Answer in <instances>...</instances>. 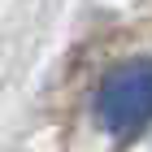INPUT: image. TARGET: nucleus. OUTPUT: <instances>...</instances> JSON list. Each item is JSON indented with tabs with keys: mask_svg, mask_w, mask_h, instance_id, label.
Listing matches in <instances>:
<instances>
[{
	"mask_svg": "<svg viewBox=\"0 0 152 152\" xmlns=\"http://www.w3.org/2000/svg\"><path fill=\"white\" fill-rule=\"evenodd\" d=\"M96 122L113 139H130V135H139L152 122V57L117 61L113 70L100 78Z\"/></svg>",
	"mask_w": 152,
	"mask_h": 152,
	"instance_id": "obj_1",
	"label": "nucleus"
}]
</instances>
